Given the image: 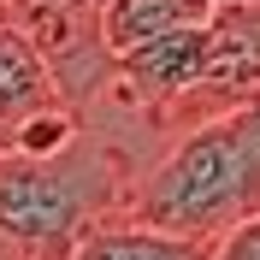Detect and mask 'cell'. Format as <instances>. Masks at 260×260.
<instances>
[{"label":"cell","mask_w":260,"mask_h":260,"mask_svg":"<svg viewBox=\"0 0 260 260\" xmlns=\"http://www.w3.org/2000/svg\"><path fill=\"white\" fill-rule=\"evenodd\" d=\"M136 166L101 130H83L53 154L0 148V237L24 260H65L83 231L124 207Z\"/></svg>","instance_id":"obj_1"},{"label":"cell","mask_w":260,"mask_h":260,"mask_svg":"<svg viewBox=\"0 0 260 260\" xmlns=\"http://www.w3.org/2000/svg\"><path fill=\"white\" fill-rule=\"evenodd\" d=\"M260 207V154L248 142V130L237 113L201 118V124L178 130V142L160 160L136 172L124 207L130 219H142L154 231H178V237H219L237 225L243 213Z\"/></svg>","instance_id":"obj_2"},{"label":"cell","mask_w":260,"mask_h":260,"mask_svg":"<svg viewBox=\"0 0 260 260\" xmlns=\"http://www.w3.org/2000/svg\"><path fill=\"white\" fill-rule=\"evenodd\" d=\"M254 95H260V0H213L195 83L166 107L160 130H189L201 118L237 113Z\"/></svg>","instance_id":"obj_3"},{"label":"cell","mask_w":260,"mask_h":260,"mask_svg":"<svg viewBox=\"0 0 260 260\" xmlns=\"http://www.w3.org/2000/svg\"><path fill=\"white\" fill-rule=\"evenodd\" d=\"M6 18L30 36V48L53 71L65 107L89 113L107 83H113V53L101 42V0H6Z\"/></svg>","instance_id":"obj_4"},{"label":"cell","mask_w":260,"mask_h":260,"mask_svg":"<svg viewBox=\"0 0 260 260\" xmlns=\"http://www.w3.org/2000/svg\"><path fill=\"white\" fill-rule=\"evenodd\" d=\"M207 237H178V231H154L130 213H107L65 248V260H207Z\"/></svg>","instance_id":"obj_5"},{"label":"cell","mask_w":260,"mask_h":260,"mask_svg":"<svg viewBox=\"0 0 260 260\" xmlns=\"http://www.w3.org/2000/svg\"><path fill=\"white\" fill-rule=\"evenodd\" d=\"M53 71L42 65V53L30 48V36L18 30L12 18H0V148H12V130L30 113L53 107Z\"/></svg>","instance_id":"obj_6"},{"label":"cell","mask_w":260,"mask_h":260,"mask_svg":"<svg viewBox=\"0 0 260 260\" xmlns=\"http://www.w3.org/2000/svg\"><path fill=\"white\" fill-rule=\"evenodd\" d=\"M207 18H213V0H101V42L118 59L124 48H142L154 36L189 30Z\"/></svg>","instance_id":"obj_7"},{"label":"cell","mask_w":260,"mask_h":260,"mask_svg":"<svg viewBox=\"0 0 260 260\" xmlns=\"http://www.w3.org/2000/svg\"><path fill=\"white\" fill-rule=\"evenodd\" d=\"M207 260H260V207H254V213H243L237 225L219 231Z\"/></svg>","instance_id":"obj_8"},{"label":"cell","mask_w":260,"mask_h":260,"mask_svg":"<svg viewBox=\"0 0 260 260\" xmlns=\"http://www.w3.org/2000/svg\"><path fill=\"white\" fill-rule=\"evenodd\" d=\"M237 118H243V130H248V142H254V154H260V95L248 101V107H237Z\"/></svg>","instance_id":"obj_9"},{"label":"cell","mask_w":260,"mask_h":260,"mask_svg":"<svg viewBox=\"0 0 260 260\" xmlns=\"http://www.w3.org/2000/svg\"><path fill=\"white\" fill-rule=\"evenodd\" d=\"M0 260H24V254H18V248L6 243V237H0Z\"/></svg>","instance_id":"obj_10"}]
</instances>
